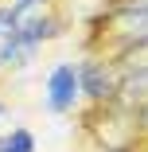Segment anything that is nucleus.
I'll use <instances>...</instances> for the list:
<instances>
[{"label": "nucleus", "mask_w": 148, "mask_h": 152, "mask_svg": "<svg viewBox=\"0 0 148 152\" xmlns=\"http://www.w3.org/2000/svg\"><path fill=\"white\" fill-rule=\"evenodd\" d=\"M125 94H129V98H136V94H140V98H148V70L125 82Z\"/></svg>", "instance_id": "6"}, {"label": "nucleus", "mask_w": 148, "mask_h": 152, "mask_svg": "<svg viewBox=\"0 0 148 152\" xmlns=\"http://www.w3.org/2000/svg\"><path fill=\"white\" fill-rule=\"evenodd\" d=\"M0 113H4V105H0Z\"/></svg>", "instance_id": "8"}, {"label": "nucleus", "mask_w": 148, "mask_h": 152, "mask_svg": "<svg viewBox=\"0 0 148 152\" xmlns=\"http://www.w3.org/2000/svg\"><path fill=\"white\" fill-rule=\"evenodd\" d=\"M0 23H4V12H0Z\"/></svg>", "instance_id": "7"}, {"label": "nucleus", "mask_w": 148, "mask_h": 152, "mask_svg": "<svg viewBox=\"0 0 148 152\" xmlns=\"http://www.w3.org/2000/svg\"><path fill=\"white\" fill-rule=\"evenodd\" d=\"M31 4H35V0H16V4H12V8L4 12V23H8V27H20V20H23V12L31 8Z\"/></svg>", "instance_id": "5"}, {"label": "nucleus", "mask_w": 148, "mask_h": 152, "mask_svg": "<svg viewBox=\"0 0 148 152\" xmlns=\"http://www.w3.org/2000/svg\"><path fill=\"white\" fill-rule=\"evenodd\" d=\"M47 94H51V109H70L74 105V94H82L78 90V70L74 66H55L51 82H47Z\"/></svg>", "instance_id": "1"}, {"label": "nucleus", "mask_w": 148, "mask_h": 152, "mask_svg": "<svg viewBox=\"0 0 148 152\" xmlns=\"http://www.w3.org/2000/svg\"><path fill=\"white\" fill-rule=\"evenodd\" d=\"M121 35L125 39H148V0H136L121 12Z\"/></svg>", "instance_id": "3"}, {"label": "nucleus", "mask_w": 148, "mask_h": 152, "mask_svg": "<svg viewBox=\"0 0 148 152\" xmlns=\"http://www.w3.org/2000/svg\"><path fill=\"white\" fill-rule=\"evenodd\" d=\"M78 90L86 98H94V102L109 98V74H105V66L101 63H82L78 66Z\"/></svg>", "instance_id": "2"}, {"label": "nucleus", "mask_w": 148, "mask_h": 152, "mask_svg": "<svg viewBox=\"0 0 148 152\" xmlns=\"http://www.w3.org/2000/svg\"><path fill=\"white\" fill-rule=\"evenodd\" d=\"M31 148H35V140H31V133H27V129H16L12 137L0 140V152H31Z\"/></svg>", "instance_id": "4"}]
</instances>
